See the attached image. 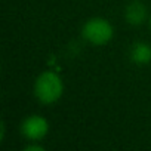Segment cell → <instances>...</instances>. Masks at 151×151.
Masks as SVG:
<instances>
[{
	"instance_id": "1",
	"label": "cell",
	"mask_w": 151,
	"mask_h": 151,
	"mask_svg": "<svg viewBox=\"0 0 151 151\" xmlns=\"http://www.w3.org/2000/svg\"><path fill=\"white\" fill-rule=\"evenodd\" d=\"M64 93V83L55 71H43L34 82V96L43 104L50 105L59 101Z\"/></svg>"
},
{
	"instance_id": "2",
	"label": "cell",
	"mask_w": 151,
	"mask_h": 151,
	"mask_svg": "<svg viewBox=\"0 0 151 151\" xmlns=\"http://www.w3.org/2000/svg\"><path fill=\"white\" fill-rule=\"evenodd\" d=\"M82 36L93 46H104L113 39L114 28L108 19L95 17L85 22L82 28Z\"/></svg>"
},
{
	"instance_id": "3",
	"label": "cell",
	"mask_w": 151,
	"mask_h": 151,
	"mask_svg": "<svg viewBox=\"0 0 151 151\" xmlns=\"http://www.w3.org/2000/svg\"><path fill=\"white\" fill-rule=\"evenodd\" d=\"M19 130H21V135L25 136L27 139L40 141L49 132V122L42 116L33 114V116H28L27 119L22 120Z\"/></svg>"
},
{
	"instance_id": "4",
	"label": "cell",
	"mask_w": 151,
	"mask_h": 151,
	"mask_svg": "<svg viewBox=\"0 0 151 151\" xmlns=\"http://www.w3.org/2000/svg\"><path fill=\"white\" fill-rule=\"evenodd\" d=\"M124 19L130 25H141L147 19V8L141 2H132L126 6L124 11Z\"/></svg>"
},
{
	"instance_id": "5",
	"label": "cell",
	"mask_w": 151,
	"mask_h": 151,
	"mask_svg": "<svg viewBox=\"0 0 151 151\" xmlns=\"http://www.w3.org/2000/svg\"><path fill=\"white\" fill-rule=\"evenodd\" d=\"M130 59L141 65L151 62V46L145 42H136L130 49Z\"/></svg>"
},
{
	"instance_id": "6",
	"label": "cell",
	"mask_w": 151,
	"mask_h": 151,
	"mask_svg": "<svg viewBox=\"0 0 151 151\" xmlns=\"http://www.w3.org/2000/svg\"><path fill=\"white\" fill-rule=\"evenodd\" d=\"M24 150H25V151H45V147H43V145L36 144V141H34V144L25 145V147H24Z\"/></svg>"
},
{
	"instance_id": "7",
	"label": "cell",
	"mask_w": 151,
	"mask_h": 151,
	"mask_svg": "<svg viewBox=\"0 0 151 151\" xmlns=\"http://www.w3.org/2000/svg\"><path fill=\"white\" fill-rule=\"evenodd\" d=\"M0 129H2V135H0V141H3L5 139V133H6V126L5 123L2 122V124H0Z\"/></svg>"
},
{
	"instance_id": "8",
	"label": "cell",
	"mask_w": 151,
	"mask_h": 151,
	"mask_svg": "<svg viewBox=\"0 0 151 151\" xmlns=\"http://www.w3.org/2000/svg\"><path fill=\"white\" fill-rule=\"evenodd\" d=\"M148 24H150V28H151V17H150V21H148Z\"/></svg>"
}]
</instances>
